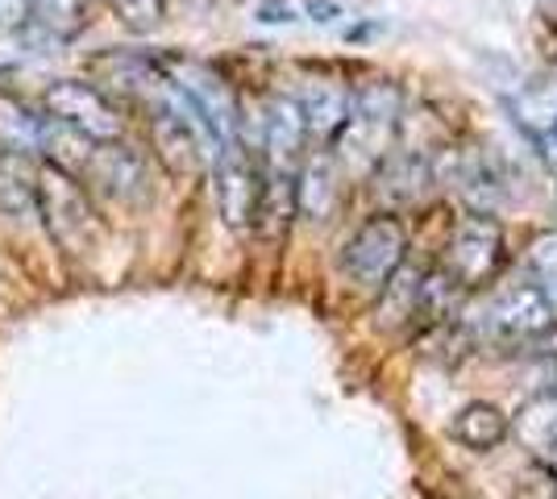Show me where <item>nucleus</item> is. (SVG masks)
Here are the masks:
<instances>
[{
    "mask_svg": "<svg viewBox=\"0 0 557 499\" xmlns=\"http://www.w3.org/2000/svg\"><path fill=\"white\" fill-rule=\"evenodd\" d=\"M342 204V166L333 163V154H312L296 171V216L325 225Z\"/></svg>",
    "mask_w": 557,
    "mask_h": 499,
    "instance_id": "obj_11",
    "label": "nucleus"
},
{
    "mask_svg": "<svg viewBox=\"0 0 557 499\" xmlns=\"http://www.w3.org/2000/svg\"><path fill=\"white\" fill-rule=\"evenodd\" d=\"M404 113V92L395 88L392 79H367L349 92V117L367 121L374 129H387L392 134L395 121Z\"/></svg>",
    "mask_w": 557,
    "mask_h": 499,
    "instance_id": "obj_17",
    "label": "nucleus"
},
{
    "mask_svg": "<svg viewBox=\"0 0 557 499\" xmlns=\"http://www.w3.org/2000/svg\"><path fill=\"white\" fill-rule=\"evenodd\" d=\"M300 113H304V125H308L312 138H337V129L349 121V92L342 88V84L317 79V84L304 88Z\"/></svg>",
    "mask_w": 557,
    "mask_h": 499,
    "instance_id": "obj_13",
    "label": "nucleus"
},
{
    "mask_svg": "<svg viewBox=\"0 0 557 499\" xmlns=\"http://www.w3.org/2000/svg\"><path fill=\"white\" fill-rule=\"evenodd\" d=\"M163 4L166 0H113L116 17L129 34H150L163 22Z\"/></svg>",
    "mask_w": 557,
    "mask_h": 499,
    "instance_id": "obj_19",
    "label": "nucleus"
},
{
    "mask_svg": "<svg viewBox=\"0 0 557 499\" xmlns=\"http://www.w3.org/2000/svg\"><path fill=\"white\" fill-rule=\"evenodd\" d=\"M449 437H454L462 450L491 453L495 446L508 441V416L495 404H487V400H474V404L458 408V416H454V425H449Z\"/></svg>",
    "mask_w": 557,
    "mask_h": 499,
    "instance_id": "obj_12",
    "label": "nucleus"
},
{
    "mask_svg": "<svg viewBox=\"0 0 557 499\" xmlns=\"http://www.w3.org/2000/svg\"><path fill=\"white\" fill-rule=\"evenodd\" d=\"M420 279H424V271L399 266L392 279L379 287V304H374V325L379 329H408L417 321Z\"/></svg>",
    "mask_w": 557,
    "mask_h": 499,
    "instance_id": "obj_15",
    "label": "nucleus"
},
{
    "mask_svg": "<svg viewBox=\"0 0 557 499\" xmlns=\"http://www.w3.org/2000/svg\"><path fill=\"white\" fill-rule=\"evenodd\" d=\"M462 304V284L449 275V271H424L420 279V300H417V321L420 329H442L454 321V312Z\"/></svg>",
    "mask_w": 557,
    "mask_h": 499,
    "instance_id": "obj_16",
    "label": "nucleus"
},
{
    "mask_svg": "<svg viewBox=\"0 0 557 499\" xmlns=\"http://www.w3.org/2000/svg\"><path fill=\"white\" fill-rule=\"evenodd\" d=\"M308 146V125H304L300 100L296 96H275L267 104V117H262V150H267V163L278 175H296Z\"/></svg>",
    "mask_w": 557,
    "mask_h": 499,
    "instance_id": "obj_8",
    "label": "nucleus"
},
{
    "mask_svg": "<svg viewBox=\"0 0 557 499\" xmlns=\"http://www.w3.org/2000/svg\"><path fill=\"white\" fill-rule=\"evenodd\" d=\"M34 209L63 254L79 259L100 238V216L92 209L88 188L71 171L47 163V159H38V166H34Z\"/></svg>",
    "mask_w": 557,
    "mask_h": 499,
    "instance_id": "obj_1",
    "label": "nucleus"
},
{
    "mask_svg": "<svg viewBox=\"0 0 557 499\" xmlns=\"http://www.w3.org/2000/svg\"><path fill=\"white\" fill-rule=\"evenodd\" d=\"M88 22V0H29V25H38L50 42H71Z\"/></svg>",
    "mask_w": 557,
    "mask_h": 499,
    "instance_id": "obj_18",
    "label": "nucleus"
},
{
    "mask_svg": "<svg viewBox=\"0 0 557 499\" xmlns=\"http://www.w3.org/2000/svg\"><path fill=\"white\" fill-rule=\"evenodd\" d=\"M150 142H154L159 163L171 175H180V179L200 175L212 163V154H216L209 134L200 129L196 113L184 104V96L166 84V75H163V96L150 104Z\"/></svg>",
    "mask_w": 557,
    "mask_h": 499,
    "instance_id": "obj_2",
    "label": "nucleus"
},
{
    "mask_svg": "<svg viewBox=\"0 0 557 499\" xmlns=\"http://www.w3.org/2000/svg\"><path fill=\"white\" fill-rule=\"evenodd\" d=\"M212 188H216V209L233 234L258 229V204H262V171L255 159L242 150V142L221 146L212 154Z\"/></svg>",
    "mask_w": 557,
    "mask_h": 499,
    "instance_id": "obj_6",
    "label": "nucleus"
},
{
    "mask_svg": "<svg viewBox=\"0 0 557 499\" xmlns=\"http://www.w3.org/2000/svg\"><path fill=\"white\" fill-rule=\"evenodd\" d=\"M404 250H408V234L395 216H371L367 225H358L349 241L342 246V271L358 291L379 296V287L392 279L404 266Z\"/></svg>",
    "mask_w": 557,
    "mask_h": 499,
    "instance_id": "obj_4",
    "label": "nucleus"
},
{
    "mask_svg": "<svg viewBox=\"0 0 557 499\" xmlns=\"http://www.w3.org/2000/svg\"><path fill=\"white\" fill-rule=\"evenodd\" d=\"M511 499H557V471L549 462H533L524 475L516 478Z\"/></svg>",
    "mask_w": 557,
    "mask_h": 499,
    "instance_id": "obj_21",
    "label": "nucleus"
},
{
    "mask_svg": "<svg viewBox=\"0 0 557 499\" xmlns=\"http://www.w3.org/2000/svg\"><path fill=\"white\" fill-rule=\"evenodd\" d=\"M508 433L524 446V450H533L545 458V453L557 446V391H541V396H533V400L508 421Z\"/></svg>",
    "mask_w": 557,
    "mask_h": 499,
    "instance_id": "obj_14",
    "label": "nucleus"
},
{
    "mask_svg": "<svg viewBox=\"0 0 557 499\" xmlns=\"http://www.w3.org/2000/svg\"><path fill=\"white\" fill-rule=\"evenodd\" d=\"M499 259H504V229L491 213L466 216L445 246V271L462 287L491 279Z\"/></svg>",
    "mask_w": 557,
    "mask_h": 499,
    "instance_id": "obj_7",
    "label": "nucleus"
},
{
    "mask_svg": "<svg viewBox=\"0 0 557 499\" xmlns=\"http://www.w3.org/2000/svg\"><path fill=\"white\" fill-rule=\"evenodd\" d=\"M300 13L308 17V22H321V25H329V22H337V17H342V9H337L333 0H304Z\"/></svg>",
    "mask_w": 557,
    "mask_h": 499,
    "instance_id": "obj_22",
    "label": "nucleus"
},
{
    "mask_svg": "<svg viewBox=\"0 0 557 499\" xmlns=\"http://www.w3.org/2000/svg\"><path fill=\"white\" fill-rule=\"evenodd\" d=\"M433 184V163L412 150H395L374 163L371 191L383 209H412Z\"/></svg>",
    "mask_w": 557,
    "mask_h": 499,
    "instance_id": "obj_9",
    "label": "nucleus"
},
{
    "mask_svg": "<svg viewBox=\"0 0 557 499\" xmlns=\"http://www.w3.org/2000/svg\"><path fill=\"white\" fill-rule=\"evenodd\" d=\"M79 179H88L104 200L129 204V209H141L154 196V175H150L146 154L125 138L121 142H96Z\"/></svg>",
    "mask_w": 557,
    "mask_h": 499,
    "instance_id": "obj_5",
    "label": "nucleus"
},
{
    "mask_svg": "<svg viewBox=\"0 0 557 499\" xmlns=\"http://www.w3.org/2000/svg\"><path fill=\"white\" fill-rule=\"evenodd\" d=\"M491 325L499 337H545L557 325L554 300H549L545 287L536 284L508 287L491 309Z\"/></svg>",
    "mask_w": 557,
    "mask_h": 499,
    "instance_id": "obj_10",
    "label": "nucleus"
},
{
    "mask_svg": "<svg viewBox=\"0 0 557 499\" xmlns=\"http://www.w3.org/2000/svg\"><path fill=\"white\" fill-rule=\"evenodd\" d=\"M524 262H529V271L536 275V284L554 287L557 284V229L536 234V238L529 241V250H524Z\"/></svg>",
    "mask_w": 557,
    "mask_h": 499,
    "instance_id": "obj_20",
    "label": "nucleus"
},
{
    "mask_svg": "<svg viewBox=\"0 0 557 499\" xmlns=\"http://www.w3.org/2000/svg\"><path fill=\"white\" fill-rule=\"evenodd\" d=\"M42 109H47V117L71 125L88 142H121L125 129H129L125 109L104 88L88 84V79H59V84H50L47 96H42Z\"/></svg>",
    "mask_w": 557,
    "mask_h": 499,
    "instance_id": "obj_3",
    "label": "nucleus"
},
{
    "mask_svg": "<svg viewBox=\"0 0 557 499\" xmlns=\"http://www.w3.org/2000/svg\"><path fill=\"white\" fill-rule=\"evenodd\" d=\"M545 458H549V466H554V471H557V446H554V450H549V453H545Z\"/></svg>",
    "mask_w": 557,
    "mask_h": 499,
    "instance_id": "obj_24",
    "label": "nucleus"
},
{
    "mask_svg": "<svg viewBox=\"0 0 557 499\" xmlns=\"http://www.w3.org/2000/svg\"><path fill=\"white\" fill-rule=\"evenodd\" d=\"M541 341H545V354H549V358H554V362H557V325H554V329H549V333H545Z\"/></svg>",
    "mask_w": 557,
    "mask_h": 499,
    "instance_id": "obj_23",
    "label": "nucleus"
}]
</instances>
